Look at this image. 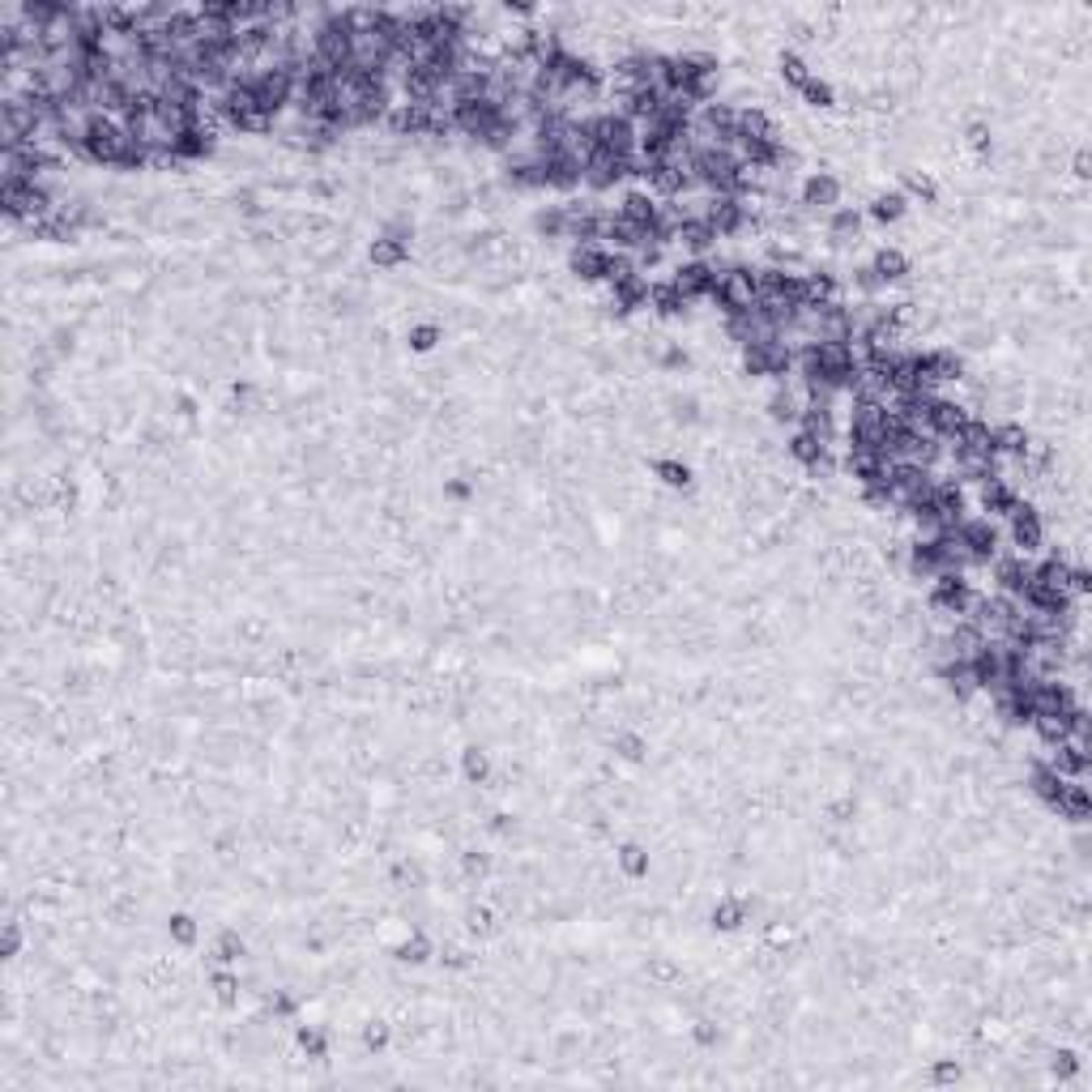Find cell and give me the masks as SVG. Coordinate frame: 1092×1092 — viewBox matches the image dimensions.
Segmentation results:
<instances>
[{
    "label": "cell",
    "instance_id": "obj_1",
    "mask_svg": "<svg viewBox=\"0 0 1092 1092\" xmlns=\"http://www.w3.org/2000/svg\"><path fill=\"white\" fill-rule=\"evenodd\" d=\"M952 538H956V546H960V555H965L969 568H990L1003 550V530H999V521H990V516H965V521L952 530Z\"/></svg>",
    "mask_w": 1092,
    "mask_h": 1092
},
{
    "label": "cell",
    "instance_id": "obj_2",
    "mask_svg": "<svg viewBox=\"0 0 1092 1092\" xmlns=\"http://www.w3.org/2000/svg\"><path fill=\"white\" fill-rule=\"evenodd\" d=\"M128 128L115 120V115H94L90 128H86V146H81V162H90V167H120L124 150H128Z\"/></svg>",
    "mask_w": 1092,
    "mask_h": 1092
},
{
    "label": "cell",
    "instance_id": "obj_3",
    "mask_svg": "<svg viewBox=\"0 0 1092 1092\" xmlns=\"http://www.w3.org/2000/svg\"><path fill=\"white\" fill-rule=\"evenodd\" d=\"M691 133H696V141H704V146L734 150V141H738V103L713 99V103H704V108H696Z\"/></svg>",
    "mask_w": 1092,
    "mask_h": 1092
},
{
    "label": "cell",
    "instance_id": "obj_4",
    "mask_svg": "<svg viewBox=\"0 0 1092 1092\" xmlns=\"http://www.w3.org/2000/svg\"><path fill=\"white\" fill-rule=\"evenodd\" d=\"M926 602H931L935 615H947V619H965L973 602H978V590H973L969 572H943V577L931 581L926 590Z\"/></svg>",
    "mask_w": 1092,
    "mask_h": 1092
},
{
    "label": "cell",
    "instance_id": "obj_5",
    "mask_svg": "<svg viewBox=\"0 0 1092 1092\" xmlns=\"http://www.w3.org/2000/svg\"><path fill=\"white\" fill-rule=\"evenodd\" d=\"M709 303L721 312V321L734 316V312H747L751 303H756V269L751 265H721L718 290H713Z\"/></svg>",
    "mask_w": 1092,
    "mask_h": 1092
},
{
    "label": "cell",
    "instance_id": "obj_6",
    "mask_svg": "<svg viewBox=\"0 0 1092 1092\" xmlns=\"http://www.w3.org/2000/svg\"><path fill=\"white\" fill-rule=\"evenodd\" d=\"M969 418H973V410H969L965 402H956V397L935 393L931 402H926V410H922V431H931V436H939V440L947 444L960 427H965Z\"/></svg>",
    "mask_w": 1092,
    "mask_h": 1092
},
{
    "label": "cell",
    "instance_id": "obj_7",
    "mask_svg": "<svg viewBox=\"0 0 1092 1092\" xmlns=\"http://www.w3.org/2000/svg\"><path fill=\"white\" fill-rule=\"evenodd\" d=\"M1007 538H1012V546L1020 555H1037L1046 546V521H1041V512L1028 500H1020L1012 516H1007Z\"/></svg>",
    "mask_w": 1092,
    "mask_h": 1092
},
{
    "label": "cell",
    "instance_id": "obj_8",
    "mask_svg": "<svg viewBox=\"0 0 1092 1092\" xmlns=\"http://www.w3.org/2000/svg\"><path fill=\"white\" fill-rule=\"evenodd\" d=\"M756 299L794 303V308H803V274H794V269H785V265L756 269Z\"/></svg>",
    "mask_w": 1092,
    "mask_h": 1092
},
{
    "label": "cell",
    "instance_id": "obj_9",
    "mask_svg": "<svg viewBox=\"0 0 1092 1092\" xmlns=\"http://www.w3.org/2000/svg\"><path fill=\"white\" fill-rule=\"evenodd\" d=\"M785 453H790V461H798L811 478H828L832 469H837V457H832L828 444L807 436V431H798V427L790 431V440H785Z\"/></svg>",
    "mask_w": 1092,
    "mask_h": 1092
},
{
    "label": "cell",
    "instance_id": "obj_10",
    "mask_svg": "<svg viewBox=\"0 0 1092 1092\" xmlns=\"http://www.w3.org/2000/svg\"><path fill=\"white\" fill-rule=\"evenodd\" d=\"M368 261H371L375 269H397V265L410 261V227H406L402 218H393L389 227H384V231L371 240Z\"/></svg>",
    "mask_w": 1092,
    "mask_h": 1092
},
{
    "label": "cell",
    "instance_id": "obj_11",
    "mask_svg": "<svg viewBox=\"0 0 1092 1092\" xmlns=\"http://www.w3.org/2000/svg\"><path fill=\"white\" fill-rule=\"evenodd\" d=\"M718 274H721V265L704 256V261H683L675 269L671 282L683 290L687 303H700V299H713V290H718Z\"/></svg>",
    "mask_w": 1092,
    "mask_h": 1092
},
{
    "label": "cell",
    "instance_id": "obj_12",
    "mask_svg": "<svg viewBox=\"0 0 1092 1092\" xmlns=\"http://www.w3.org/2000/svg\"><path fill=\"white\" fill-rule=\"evenodd\" d=\"M994 568V593H1007L1020 602L1025 585L1032 581V555H1020V550H999V559L990 563Z\"/></svg>",
    "mask_w": 1092,
    "mask_h": 1092
},
{
    "label": "cell",
    "instance_id": "obj_13",
    "mask_svg": "<svg viewBox=\"0 0 1092 1092\" xmlns=\"http://www.w3.org/2000/svg\"><path fill=\"white\" fill-rule=\"evenodd\" d=\"M709 227L718 231V240H734L751 227V205L743 197H709Z\"/></svg>",
    "mask_w": 1092,
    "mask_h": 1092
},
{
    "label": "cell",
    "instance_id": "obj_14",
    "mask_svg": "<svg viewBox=\"0 0 1092 1092\" xmlns=\"http://www.w3.org/2000/svg\"><path fill=\"white\" fill-rule=\"evenodd\" d=\"M606 295H610V308H615L619 316H632V312L649 308V274L632 269V274H624V278L610 282Z\"/></svg>",
    "mask_w": 1092,
    "mask_h": 1092
},
{
    "label": "cell",
    "instance_id": "obj_15",
    "mask_svg": "<svg viewBox=\"0 0 1092 1092\" xmlns=\"http://www.w3.org/2000/svg\"><path fill=\"white\" fill-rule=\"evenodd\" d=\"M973 491H978V508L990 516V521H1007V516H1012V508L1020 503V491L1007 483L1003 474H999V478H985V483H978Z\"/></svg>",
    "mask_w": 1092,
    "mask_h": 1092
},
{
    "label": "cell",
    "instance_id": "obj_16",
    "mask_svg": "<svg viewBox=\"0 0 1092 1092\" xmlns=\"http://www.w3.org/2000/svg\"><path fill=\"white\" fill-rule=\"evenodd\" d=\"M841 180L832 171H811L803 180V188H798V197H803L807 209H819V214H832V209L841 205Z\"/></svg>",
    "mask_w": 1092,
    "mask_h": 1092
},
{
    "label": "cell",
    "instance_id": "obj_17",
    "mask_svg": "<svg viewBox=\"0 0 1092 1092\" xmlns=\"http://www.w3.org/2000/svg\"><path fill=\"white\" fill-rule=\"evenodd\" d=\"M606 261H610L606 243H572L568 248V274L577 282H606Z\"/></svg>",
    "mask_w": 1092,
    "mask_h": 1092
},
{
    "label": "cell",
    "instance_id": "obj_18",
    "mask_svg": "<svg viewBox=\"0 0 1092 1092\" xmlns=\"http://www.w3.org/2000/svg\"><path fill=\"white\" fill-rule=\"evenodd\" d=\"M675 243L687 252V261H704V256L718 248L721 240H718V231L709 227V218H687V222H678Z\"/></svg>",
    "mask_w": 1092,
    "mask_h": 1092
},
{
    "label": "cell",
    "instance_id": "obj_19",
    "mask_svg": "<svg viewBox=\"0 0 1092 1092\" xmlns=\"http://www.w3.org/2000/svg\"><path fill=\"white\" fill-rule=\"evenodd\" d=\"M431 124H436V103L422 108V103H397L389 115V128L397 137H431Z\"/></svg>",
    "mask_w": 1092,
    "mask_h": 1092
},
{
    "label": "cell",
    "instance_id": "obj_20",
    "mask_svg": "<svg viewBox=\"0 0 1092 1092\" xmlns=\"http://www.w3.org/2000/svg\"><path fill=\"white\" fill-rule=\"evenodd\" d=\"M214 150H218V128H184V133L171 141L175 162H205Z\"/></svg>",
    "mask_w": 1092,
    "mask_h": 1092
},
{
    "label": "cell",
    "instance_id": "obj_21",
    "mask_svg": "<svg viewBox=\"0 0 1092 1092\" xmlns=\"http://www.w3.org/2000/svg\"><path fill=\"white\" fill-rule=\"evenodd\" d=\"M1046 764H1050L1054 772H1059L1063 781H1084V777H1088V768H1092V751H1084L1079 743H1071V738H1067V743L1050 747Z\"/></svg>",
    "mask_w": 1092,
    "mask_h": 1092
},
{
    "label": "cell",
    "instance_id": "obj_22",
    "mask_svg": "<svg viewBox=\"0 0 1092 1092\" xmlns=\"http://www.w3.org/2000/svg\"><path fill=\"white\" fill-rule=\"evenodd\" d=\"M1050 811L1059 815V819H1067V824L1084 828L1088 819H1092V794H1088V785H1084V781H1067L1063 794H1059V803H1054Z\"/></svg>",
    "mask_w": 1092,
    "mask_h": 1092
},
{
    "label": "cell",
    "instance_id": "obj_23",
    "mask_svg": "<svg viewBox=\"0 0 1092 1092\" xmlns=\"http://www.w3.org/2000/svg\"><path fill=\"white\" fill-rule=\"evenodd\" d=\"M803 393H798V384H772V397H768V418L777 422V427H798V418H803Z\"/></svg>",
    "mask_w": 1092,
    "mask_h": 1092
},
{
    "label": "cell",
    "instance_id": "obj_24",
    "mask_svg": "<svg viewBox=\"0 0 1092 1092\" xmlns=\"http://www.w3.org/2000/svg\"><path fill=\"white\" fill-rule=\"evenodd\" d=\"M649 308L662 316V321H678V316L691 312V303L683 299V290H678L671 278H662V282H649Z\"/></svg>",
    "mask_w": 1092,
    "mask_h": 1092
},
{
    "label": "cell",
    "instance_id": "obj_25",
    "mask_svg": "<svg viewBox=\"0 0 1092 1092\" xmlns=\"http://www.w3.org/2000/svg\"><path fill=\"white\" fill-rule=\"evenodd\" d=\"M657 209H662V201H657L649 188H628V193L619 197V209H615V214H624L628 222H636V227L649 231V222L657 218Z\"/></svg>",
    "mask_w": 1092,
    "mask_h": 1092
},
{
    "label": "cell",
    "instance_id": "obj_26",
    "mask_svg": "<svg viewBox=\"0 0 1092 1092\" xmlns=\"http://www.w3.org/2000/svg\"><path fill=\"white\" fill-rule=\"evenodd\" d=\"M862 222H866L862 209H853V205H837V209L828 214V240L837 243V248H845V243H858Z\"/></svg>",
    "mask_w": 1092,
    "mask_h": 1092
},
{
    "label": "cell",
    "instance_id": "obj_27",
    "mask_svg": "<svg viewBox=\"0 0 1092 1092\" xmlns=\"http://www.w3.org/2000/svg\"><path fill=\"white\" fill-rule=\"evenodd\" d=\"M1063 785H1067V781L1046 764V756L1032 760V768H1028V790H1032V798H1037L1041 807H1054V803H1059Z\"/></svg>",
    "mask_w": 1092,
    "mask_h": 1092
},
{
    "label": "cell",
    "instance_id": "obj_28",
    "mask_svg": "<svg viewBox=\"0 0 1092 1092\" xmlns=\"http://www.w3.org/2000/svg\"><path fill=\"white\" fill-rule=\"evenodd\" d=\"M845 469H850V478H853V483H858V491H862V487L884 483L888 461H884L879 453H845Z\"/></svg>",
    "mask_w": 1092,
    "mask_h": 1092
},
{
    "label": "cell",
    "instance_id": "obj_29",
    "mask_svg": "<svg viewBox=\"0 0 1092 1092\" xmlns=\"http://www.w3.org/2000/svg\"><path fill=\"white\" fill-rule=\"evenodd\" d=\"M871 269L879 274V282H884V286H896V282H905V278H909L913 261H909V256L900 252V248H875Z\"/></svg>",
    "mask_w": 1092,
    "mask_h": 1092
},
{
    "label": "cell",
    "instance_id": "obj_30",
    "mask_svg": "<svg viewBox=\"0 0 1092 1092\" xmlns=\"http://www.w3.org/2000/svg\"><path fill=\"white\" fill-rule=\"evenodd\" d=\"M994 453L999 457H1028L1032 453V436L1025 427H1020V422H999V427H994Z\"/></svg>",
    "mask_w": 1092,
    "mask_h": 1092
},
{
    "label": "cell",
    "instance_id": "obj_31",
    "mask_svg": "<svg viewBox=\"0 0 1092 1092\" xmlns=\"http://www.w3.org/2000/svg\"><path fill=\"white\" fill-rule=\"evenodd\" d=\"M909 214V197L900 193V188H892V193H879L871 205H866V218L879 222V227H888V222H900Z\"/></svg>",
    "mask_w": 1092,
    "mask_h": 1092
},
{
    "label": "cell",
    "instance_id": "obj_32",
    "mask_svg": "<svg viewBox=\"0 0 1092 1092\" xmlns=\"http://www.w3.org/2000/svg\"><path fill=\"white\" fill-rule=\"evenodd\" d=\"M615 862H619V871H624L628 879H644L653 871V853H649V845H640V841H624V845H619Z\"/></svg>",
    "mask_w": 1092,
    "mask_h": 1092
},
{
    "label": "cell",
    "instance_id": "obj_33",
    "mask_svg": "<svg viewBox=\"0 0 1092 1092\" xmlns=\"http://www.w3.org/2000/svg\"><path fill=\"white\" fill-rule=\"evenodd\" d=\"M747 913H751V909H747L743 896H721L718 905H713L709 922H713V931H725V935H730V931H738V926L747 922Z\"/></svg>",
    "mask_w": 1092,
    "mask_h": 1092
},
{
    "label": "cell",
    "instance_id": "obj_34",
    "mask_svg": "<svg viewBox=\"0 0 1092 1092\" xmlns=\"http://www.w3.org/2000/svg\"><path fill=\"white\" fill-rule=\"evenodd\" d=\"M534 235H538V240H568V214H563V201L538 209V214H534Z\"/></svg>",
    "mask_w": 1092,
    "mask_h": 1092
},
{
    "label": "cell",
    "instance_id": "obj_35",
    "mask_svg": "<svg viewBox=\"0 0 1092 1092\" xmlns=\"http://www.w3.org/2000/svg\"><path fill=\"white\" fill-rule=\"evenodd\" d=\"M461 777L469 785H487L491 781V751H483L478 743H469L461 751Z\"/></svg>",
    "mask_w": 1092,
    "mask_h": 1092
},
{
    "label": "cell",
    "instance_id": "obj_36",
    "mask_svg": "<svg viewBox=\"0 0 1092 1092\" xmlns=\"http://www.w3.org/2000/svg\"><path fill=\"white\" fill-rule=\"evenodd\" d=\"M738 137H777V124L764 108H738Z\"/></svg>",
    "mask_w": 1092,
    "mask_h": 1092
},
{
    "label": "cell",
    "instance_id": "obj_37",
    "mask_svg": "<svg viewBox=\"0 0 1092 1092\" xmlns=\"http://www.w3.org/2000/svg\"><path fill=\"white\" fill-rule=\"evenodd\" d=\"M653 474L662 478V483L671 487V491H687L691 483H696V474H691V465L675 461V457H657V461H653Z\"/></svg>",
    "mask_w": 1092,
    "mask_h": 1092
},
{
    "label": "cell",
    "instance_id": "obj_38",
    "mask_svg": "<svg viewBox=\"0 0 1092 1092\" xmlns=\"http://www.w3.org/2000/svg\"><path fill=\"white\" fill-rule=\"evenodd\" d=\"M444 342V328L436 325V321H422V325H410V333H406V346L415 350V355H431V350H436Z\"/></svg>",
    "mask_w": 1092,
    "mask_h": 1092
},
{
    "label": "cell",
    "instance_id": "obj_39",
    "mask_svg": "<svg viewBox=\"0 0 1092 1092\" xmlns=\"http://www.w3.org/2000/svg\"><path fill=\"white\" fill-rule=\"evenodd\" d=\"M798 94H803V103H811V108H819V111H828V108H837V90H832V81H824V77H807L803 86H798Z\"/></svg>",
    "mask_w": 1092,
    "mask_h": 1092
},
{
    "label": "cell",
    "instance_id": "obj_40",
    "mask_svg": "<svg viewBox=\"0 0 1092 1092\" xmlns=\"http://www.w3.org/2000/svg\"><path fill=\"white\" fill-rule=\"evenodd\" d=\"M610 747H615V756L628 760V764H640V760L649 756V743H644V734H636V730H619L615 738H610Z\"/></svg>",
    "mask_w": 1092,
    "mask_h": 1092
},
{
    "label": "cell",
    "instance_id": "obj_41",
    "mask_svg": "<svg viewBox=\"0 0 1092 1092\" xmlns=\"http://www.w3.org/2000/svg\"><path fill=\"white\" fill-rule=\"evenodd\" d=\"M209 990H214V999H218L222 1007H235V1003H240V978L231 973V965L214 969V978H209Z\"/></svg>",
    "mask_w": 1092,
    "mask_h": 1092
},
{
    "label": "cell",
    "instance_id": "obj_42",
    "mask_svg": "<svg viewBox=\"0 0 1092 1092\" xmlns=\"http://www.w3.org/2000/svg\"><path fill=\"white\" fill-rule=\"evenodd\" d=\"M393 956L402 960V965H427V960H431V939L427 935H410L406 943H397Z\"/></svg>",
    "mask_w": 1092,
    "mask_h": 1092
},
{
    "label": "cell",
    "instance_id": "obj_43",
    "mask_svg": "<svg viewBox=\"0 0 1092 1092\" xmlns=\"http://www.w3.org/2000/svg\"><path fill=\"white\" fill-rule=\"evenodd\" d=\"M777 68H781L785 86H794V90L803 86L807 77H811V65H807V61H803V56H798V52H781V56H777Z\"/></svg>",
    "mask_w": 1092,
    "mask_h": 1092
},
{
    "label": "cell",
    "instance_id": "obj_44",
    "mask_svg": "<svg viewBox=\"0 0 1092 1092\" xmlns=\"http://www.w3.org/2000/svg\"><path fill=\"white\" fill-rule=\"evenodd\" d=\"M243 952H248V947H243V939L235 935V931H222V935H218V947H214V960H218V965H240Z\"/></svg>",
    "mask_w": 1092,
    "mask_h": 1092
},
{
    "label": "cell",
    "instance_id": "obj_45",
    "mask_svg": "<svg viewBox=\"0 0 1092 1092\" xmlns=\"http://www.w3.org/2000/svg\"><path fill=\"white\" fill-rule=\"evenodd\" d=\"M167 935H171V943H180V947H197V918H188V913H171V918H167Z\"/></svg>",
    "mask_w": 1092,
    "mask_h": 1092
},
{
    "label": "cell",
    "instance_id": "obj_46",
    "mask_svg": "<svg viewBox=\"0 0 1092 1092\" xmlns=\"http://www.w3.org/2000/svg\"><path fill=\"white\" fill-rule=\"evenodd\" d=\"M389 1041H393V1028L384 1025V1020H368V1025H363V1050L380 1054V1050H389Z\"/></svg>",
    "mask_w": 1092,
    "mask_h": 1092
},
{
    "label": "cell",
    "instance_id": "obj_47",
    "mask_svg": "<svg viewBox=\"0 0 1092 1092\" xmlns=\"http://www.w3.org/2000/svg\"><path fill=\"white\" fill-rule=\"evenodd\" d=\"M295 1041H299V1050L308 1054V1059H325V1054H328L325 1032H321V1028H312V1025H303V1028L295 1032Z\"/></svg>",
    "mask_w": 1092,
    "mask_h": 1092
},
{
    "label": "cell",
    "instance_id": "obj_48",
    "mask_svg": "<svg viewBox=\"0 0 1092 1092\" xmlns=\"http://www.w3.org/2000/svg\"><path fill=\"white\" fill-rule=\"evenodd\" d=\"M22 943H26V935H22V922L9 918V922H5V931H0V956H5V960H18Z\"/></svg>",
    "mask_w": 1092,
    "mask_h": 1092
},
{
    "label": "cell",
    "instance_id": "obj_49",
    "mask_svg": "<svg viewBox=\"0 0 1092 1092\" xmlns=\"http://www.w3.org/2000/svg\"><path fill=\"white\" fill-rule=\"evenodd\" d=\"M853 286L862 290V299H879V295L888 290L884 282H879V274H875L871 265H858V269H853Z\"/></svg>",
    "mask_w": 1092,
    "mask_h": 1092
},
{
    "label": "cell",
    "instance_id": "obj_50",
    "mask_svg": "<svg viewBox=\"0 0 1092 1092\" xmlns=\"http://www.w3.org/2000/svg\"><path fill=\"white\" fill-rule=\"evenodd\" d=\"M1050 1075H1054V1079H1075V1075H1079V1054H1075V1050L1050 1054Z\"/></svg>",
    "mask_w": 1092,
    "mask_h": 1092
},
{
    "label": "cell",
    "instance_id": "obj_51",
    "mask_svg": "<svg viewBox=\"0 0 1092 1092\" xmlns=\"http://www.w3.org/2000/svg\"><path fill=\"white\" fill-rule=\"evenodd\" d=\"M900 193H905V197L913 193V197H926V201H935L939 188H935V180H931L926 171H909V175H905V188H900Z\"/></svg>",
    "mask_w": 1092,
    "mask_h": 1092
},
{
    "label": "cell",
    "instance_id": "obj_52",
    "mask_svg": "<svg viewBox=\"0 0 1092 1092\" xmlns=\"http://www.w3.org/2000/svg\"><path fill=\"white\" fill-rule=\"evenodd\" d=\"M969 146L978 150L982 158H990V150H994V133H990L985 124H973V128H969Z\"/></svg>",
    "mask_w": 1092,
    "mask_h": 1092
},
{
    "label": "cell",
    "instance_id": "obj_53",
    "mask_svg": "<svg viewBox=\"0 0 1092 1092\" xmlns=\"http://www.w3.org/2000/svg\"><path fill=\"white\" fill-rule=\"evenodd\" d=\"M931 1079H935V1084H956V1079H960V1063L956 1059H939L931 1067Z\"/></svg>",
    "mask_w": 1092,
    "mask_h": 1092
},
{
    "label": "cell",
    "instance_id": "obj_54",
    "mask_svg": "<svg viewBox=\"0 0 1092 1092\" xmlns=\"http://www.w3.org/2000/svg\"><path fill=\"white\" fill-rule=\"evenodd\" d=\"M691 1037H696V1046H718V1041H721V1028L713 1025V1020H696Z\"/></svg>",
    "mask_w": 1092,
    "mask_h": 1092
},
{
    "label": "cell",
    "instance_id": "obj_55",
    "mask_svg": "<svg viewBox=\"0 0 1092 1092\" xmlns=\"http://www.w3.org/2000/svg\"><path fill=\"white\" fill-rule=\"evenodd\" d=\"M1092 593V577H1088V568H1075L1071 563V597L1075 602H1084V597Z\"/></svg>",
    "mask_w": 1092,
    "mask_h": 1092
},
{
    "label": "cell",
    "instance_id": "obj_56",
    "mask_svg": "<svg viewBox=\"0 0 1092 1092\" xmlns=\"http://www.w3.org/2000/svg\"><path fill=\"white\" fill-rule=\"evenodd\" d=\"M444 496L469 500V496H474V483H465V478H449V483H444Z\"/></svg>",
    "mask_w": 1092,
    "mask_h": 1092
},
{
    "label": "cell",
    "instance_id": "obj_57",
    "mask_svg": "<svg viewBox=\"0 0 1092 1092\" xmlns=\"http://www.w3.org/2000/svg\"><path fill=\"white\" fill-rule=\"evenodd\" d=\"M1092 175V154H1088V146H1079L1075 150V180H1088Z\"/></svg>",
    "mask_w": 1092,
    "mask_h": 1092
}]
</instances>
